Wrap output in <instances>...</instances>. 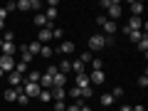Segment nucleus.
<instances>
[{"mask_svg":"<svg viewBox=\"0 0 148 111\" xmlns=\"http://www.w3.org/2000/svg\"><path fill=\"white\" fill-rule=\"evenodd\" d=\"M101 8H106V12H109V20L116 22L119 17H121V3H116V0H101Z\"/></svg>","mask_w":148,"mask_h":111,"instance_id":"1","label":"nucleus"},{"mask_svg":"<svg viewBox=\"0 0 148 111\" xmlns=\"http://www.w3.org/2000/svg\"><path fill=\"white\" fill-rule=\"evenodd\" d=\"M40 91H42L40 84H35V82H22V94H25L27 99H37Z\"/></svg>","mask_w":148,"mask_h":111,"instance_id":"2","label":"nucleus"},{"mask_svg":"<svg viewBox=\"0 0 148 111\" xmlns=\"http://www.w3.org/2000/svg\"><path fill=\"white\" fill-rule=\"evenodd\" d=\"M96 22H99V25L104 27L106 37H111V35H114V32L119 30V25H116V22H114V20H109V17H106V15H99V17H96Z\"/></svg>","mask_w":148,"mask_h":111,"instance_id":"3","label":"nucleus"},{"mask_svg":"<svg viewBox=\"0 0 148 111\" xmlns=\"http://www.w3.org/2000/svg\"><path fill=\"white\" fill-rule=\"evenodd\" d=\"M106 47V35H91L89 37V49L91 52H99Z\"/></svg>","mask_w":148,"mask_h":111,"instance_id":"4","label":"nucleus"},{"mask_svg":"<svg viewBox=\"0 0 148 111\" xmlns=\"http://www.w3.org/2000/svg\"><path fill=\"white\" fill-rule=\"evenodd\" d=\"M143 30V20L141 17H128V25L123 27V32H138Z\"/></svg>","mask_w":148,"mask_h":111,"instance_id":"5","label":"nucleus"},{"mask_svg":"<svg viewBox=\"0 0 148 111\" xmlns=\"http://www.w3.org/2000/svg\"><path fill=\"white\" fill-rule=\"evenodd\" d=\"M0 69H3L5 74L15 72V59H12V57H5V54H3V57H0Z\"/></svg>","mask_w":148,"mask_h":111,"instance_id":"6","label":"nucleus"},{"mask_svg":"<svg viewBox=\"0 0 148 111\" xmlns=\"http://www.w3.org/2000/svg\"><path fill=\"white\" fill-rule=\"evenodd\" d=\"M22 82H25V77H22V74H17V72H10V74H8V84H10L12 89H20Z\"/></svg>","mask_w":148,"mask_h":111,"instance_id":"7","label":"nucleus"},{"mask_svg":"<svg viewBox=\"0 0 148 111\" xmlns=\"http://www.w3.org/2000/svg\"><path fill=\"white\" fill-rule=\"evenodd\" d=\"M52 27H54V25L42 27V30H40V35H37V42H40V45H47L49 40H52Z\"/></svg>","mask_w":148,"mask_h":111,"instance_id":"8","label":"nucleus"},{"mask_svg":"<svg viewBox=\"0 0 148 111\" xmlns=\"http://www.w3.org/2000/svg\"><path fill=\"white\" fill-rule=\"evenodd\" d=\"M74 49H77V47H74V42H69V40H64V42H62V45L57 47V52H59V54L64 57V54H72Z\"/></svg>","mask_w":148,"mask_h":111,"instance_id":"9","label":"nucleus"},{"mask_svg":"<svg viewBox=\"0 0 148 111\" xmlns=\"http://www.w3.org/2000/svg\"><path fill=\"white\" fill-rule=\"evenodd\" d=\"M64 84H67V74H54V77H52V89H54V86H59V89H64Z\"/></svg>","mask_w":148,"mask_h":111,"instance_id":"10","label":"nucleus"},{"mask_svg":"<svg viewBox=\"0 0 148 111\" xmlns=\"http://www.w3.org/2000/svg\"><path fill=\"white\" fill-rule=\"evenodd\" d=\"M0 52L5 54V57H12V54L17 52V47H15V42H3V49Z\"/></svg>","mask_w":148,"mask_h":111,"instance_id":"11","label":"nucleus"},{"mask_svg":"<svg viewBox=\"0 0 148 111\" xmlns=\"http://www.w3.org/2000/svg\"><path fill=\"white\" fill-rule=\"evenodd\" d=\"M89 84H104V69H101V72H91V74H89Z\"/></svg>","mask_w":148,"mask_h":111,"instance_id":"12","label":"nucleus"},{"mask_svg":"<svg viewBox=\"0 0 148 111\" xmlns=\"http://www.w3.org/2000/svg\"><path fill=\"white\" fill-rule=\"evenodd\" d=\"M20 91H22V86H20V89H12V86H10V89H5L3 96H5V101H17V94H20Z\"/></svg>","mask_w":148,"mask_h":111,"instance_id":"13","label":"nucleus"},{"mask_svg":"<svg viewBox=\"0 0 148 111\" xmlns=\"http://www.w3.org/2000/svg\"><path fill=\"white\" fill-rule=\"evenodd\" d=\"M131 17H141L143 15V3H131Z\"/></svg>","mask_w":148,"mask_h":111,"instance_id":"14","label":"nucleus"},{"mask_svg":"<svg viewBox=\"0 0 148 111\" xmlns=\"http://www.w3.org/2000/svg\"><path fill=\"white\" fill-rule=\"evenodd\" d=\"M77 86H79V89L91 86V84H89V74H77Z\"/></svg>","mask_w":148,"mask_h":111,"instance_id":"15","label":"nucleus"},{"mask_svg":"<svg viewBox=\"0 0 148 111\" xmlns=\"http://www.w3.org/2000/svg\"><path fill=\"white\" fill-rule=\"evenodd\" d=\"M45 17H47L49 25H54V20H57V8H47L45 10Z\"/></svg>","mask_w":148,"mask_h":111,"instance_id":"16","label":"nucleus"},{"mask_svg":"<svg viewBox=\"0 0 148 111\" xmlns=\"http://www.w3.org/2000/svg\"><path fill=\"white\" fill-rule=\"evenodd\" d=\"M35 25H37V27H49V22H47V17H45V12H37V15H35Z\"/></svg>","mask_w":148,"mask_h":111,"instance_id":"17","label":"nucleus"},{"mask_svg":"<svg viewBox=\"0 0 148 111\" xmlns=\"http://www.w3.org/2000/svg\"><path fill=\"white\" fill-rule=\"evenodd\" d=\"M27 52H30L32 54V57H35V54H40V49H42V45H40V42H37V40H35V42H30V45H27Z\"/></svg>","mask_w":148,"mask_h":111,"instance_id":"18","label":"nucleus"},{"mask_svg":"<svg viewBox=\"0 0 148 111\" xmlns=\"http://www.w3.org/2000/svg\"><path fill=\"white\" fill-rule=\"evenodd\" d=\"M57 69H59V74H67V72H72V62H69V59H62V62L57 64Z\"/></svg>","mask_w":148,"mask_h":111,"instance_id":"19","label":"nucleus"},{"mask_svg":"<svg viewBox=\"0 0 148 111\" xmlns=\"http://www.w3.org/2000/svg\"><path fill=\"white\" fill-rule=\"evenodd\" d=\"M143 32H146V30H143ZM136 47H138V49H141V52H143V54H146V52H148V35H143V37H141V40H138V42H136Z\"/></svg>","mask_w":148,"mask_h":111,"instance_id":"20","label":"nucleus"},{"mask_svg":"<svg viewBox=\"0 0 148 111\" xmlns=\"http://www.w3.org/2000/svg\"><path fill=\"white\" fill-rule=\"evenodd\" d=\"M32 59H35V57H32V54L27 52L25 47H22V49H20V62H22V64H27V67H30V62H32Z\"/></svg>","mask_w":148,"mask_h":111,"instance_id":"21","label":"nucleus"},{"mask_svg":"<svg viewBox=\"0 0 148 111\" xmlns=\"http://www.w3.org/2000/svg\"><path fill=\"white\" fill-rule=\"evenodd\" d=\"M40 86H45V89H52V77H49L47 72L40 77Z\"/></svg>","mask_w":148,"mask_h":111,"instance_id":"22","label":"nucleus"},{"mask_svg":"<svg viewBox=\"0 0 148 111\" xmlns=\"http://www.w3.org/2000/svg\"><path fill=\"white\" fill-rule=\"evenodd\" d=\"M49 91H52V101H64V89L54 86V89H49Z\"/></svg>","mask_w":148,"mask_h":111,"instance_id":"23","label":"nucleus"},{"mask_svg":"<svg viewBox=\"0 0 148 111\" xmlns=\"http://www.w3.org/2000/svg\"><path fill=\"white\" fill-rule=\"evenodd\" d=\"M84 67H86V64L79 62V59H74V62H72V72L74 74H84Z\"/></svg>","mask_w":148,"mask_h":111,"instance_id":"24","label":"nucleus"},{"mask_svg":"<svg viewBox=\"0 0 148 111\" xmlns=\"http://www.w3.org/2000/svg\"><path fill=\"white\" fill-rule=\"evenodd\" d=\"M89 64H91V72H101V69H104V62H101L99 57H94Z\"/></svg>","mask_w":148,"mask_h":111,"instance_id":"25","label":"nucleus"},{"mask_svg":"<svg viewBox=\"0 0 148 111\" xmlns=\"http://www.w3.org/2000/svg\"><path fill=\"white\" fill-rule=\"evenodd\" d=\"M143 35H146V32H143V30H138V32H126V37H128V40H131V42H138V40H141Z\"/></svg>","mask_w":148,"mask_h":111,"instance_id":"26","label":"nucleus"},{"mask_svg":"<svg viewBox=\"0 0 148 111\" xmlns=\"http://www.w3.org/2000/svg\"><path fill=\"white\" fill-rule=\"evenodd\" d=\"M37 99H40V101H45V104H47V101H52V91H49V89H42V91H40V96H37Z\"/></svg>","mask_w":148,"mask_h":111,"instance_id":"27","label":"nucleus"},{"mask_svg":"<svg viewBox=\"0 0 148 111\" xmlns=\"http://www.w3.org/2000/svg\"><path fill=\"white\" fill-rule=\"evenodd\" d=\"M52 52H54L52 47H47V45H42V49H40V57H42V59H49V57H52Z\"/></svg>","mask_w":148,"mask_h":111,"instance_id":"28","label":"nucleus"},{"mask_svg":"<svg viewBox=\"0 0 148 111\" xmlns=\"http://www.w3.org/2000/svg\"><path fill=\"white\" fill-rule=\"evenodd\" d=\"M40 77H42L40 72H30V74H27V79H25V82H35V84H40Z\"/></svg>","mask_w":148,"mask_h":111,"instance_id":"29","label":"nucleus"},{"mask_svg":"<svg viewBox=\"0 0 148 111\" xmlns=\"http://www.w3.org/2000/svg\"><path fill=\"white\" fill-rule=\"evenodd\" d=\"M114 104V96L111 94H101V106H111Z\"/></svg>","mask_w":148,"mask_h":111,"instance_id":"30","label":"nucleus"},{"mask_svg":"<svg viewBox=\"0 0 148 111\" xmlns=\"http://www.w3.org/2000/svg\"><path fill=\"white\" fill-rule=\"evenodd\" d=\"M91 59H94V54H91V52H82L79 54V62H84V64H89Z\"/></svg>","mask_w":148,"mask_h":111,"instance_id":"31","label":"nucleus"},{"mask_svg":"<svg viewBox=\"0 0 148 111\" xmlns=\"http://www.w3.org/2000/svg\"><path fill=\"white\" fill-rule=\"evenodd\" d=\"M15 72L25 77V72H27V64H22V62H15Z\"/></svg>","mask_w":148,"mask_h":111,"instance_id":"32","label":"nucleus"},{"mask_svg":"<svg viewBox=\"0 0 148 111\" xmlns=\"http://www.w3.org/2000/svg\"><path fill=\"white\" fill-rule=\"evenodd\" d=\"M17 10H30V0H17Z\"/></svg>","mask_w":148,"mask_h":111,"instance_id":"33","label":"nucleus"},{"mask_svg":"<svg viewBox=\"0 0 148 111\" xmlns=\"http://www.w3.org/2000/svg\"><path fill=\"white\" fill-rule=\"evenodd\" d=\"M111 96H114V101H116V99H121V96H123V89H121V86H114Z\"/></svg>","mask_w":148,"mask_h":111,"instance_id":"34","label":"nucleus"},{"mask_svg":"<svg viewBox=\"0 0 148 111\" xmlns=\"http://www.w3.org/2000/svg\"><path fill=\"white\" fill-rule=\"evenodd\" d=\"M138 86H141V89L148 86V74H141V77H138Z\"/></svg>","mask_w":148,"mask_h":111,"instance_id":"35","label":"nucleus"},{"mask_svg":"<svg viewBox=\"0 0 148 111\" xmlns=\"http://www.w3.org/2000/svg\"><path fill=\"white\" fill-rule=\"evenodd\" d=\"M79 94L84 96V99H89V96L94 94V89H91V86H84V89H79Z\"/></svg>","mask_w":148,"mask_h":111,"instance_id":"36","label":"nucleus"},{"mask_svg":"<svg viewBox=\"0 0 148 111\" xmlns=\"http://www.w3.org/2000/svg\"><path fill=\"white\" fill-rule=\"evenodd\" d=\"M3 42H15V35H12L10 30H5V37H0Z\"/></svg>","mask_w":148,"mask_h":111,"instance_id":"37","label":"nucleus"},{"mask_svg":"<svg viewBox=\"0 0 148 111\" xmlns=\"http://www.w3.org/2000/svg\"><path fill=\"white\" fill-rule=\"evenodd\" d=\"M69 96H74V99L79 101V99H82V94H79V86H72V89H69Z\"/></svg>","mask_w":148,"mask_h":111,"instance_id":"38","label":"nucleus"},{"mask_svg":"<svg viewBox=\"0 0 148 111\" xmlns=\"http://www.w3.org/2000/svg\"><path fill=\"white\" fill-rule=\"evenodd\" d=\"M17 101H20V104H22V106H27V104H30V99H27V96H25V94H22V91H20V94H17Z\"/></svg>","mask_w":148,"mask_h":111,"instance_id":"39","label":"nucleus"},{"mask_svg":"<svg viewBox=\"0 0 148 111\" xmlns=\"http://www.w3.org/2000/svg\"><path fill=\"white\" fill-rule=\"evenodd\" d=\"M40 8H42L40 0H30V10H40Z\"/></svg>","mask_w":148,"mask_h":111,"instance_id":"40","label":"nucleus"},{"mask_svg":"<svg viewBox=\"0 0 148 111\" xmlns=\"http://www.w3.org/2000/svg\"><path fill=\"white\" fill-rule=\"evenodd\" d=\"M67 106H64V101H54V111H64Z\"/></svg>","mask_w":148,"mask_h":111,"instance_id":"41","label":"nucleus"},{"mask_svg":"<svg viewBox=\"0 0 148 111\" xmlns=\"http://www.w3.org/2000/svg\"><path fill=\"white\" fill-rule=\"evenodd\" d=\"M12 10H17V3H8L5 5V12H12Z\"/></svg>","mask_w":148,"mask_h":111,"instance_id":"42","label":"nucleus"},{"mask_svg":"<svg viewBox=\"0 0 148 111\" xmlns=\"http://www.w3.org/2000/svg\"><path fill=\"white\" fill-rule=\"evenodd\" d=\"M5 17H8V12H5V8H0V22H5Z\"/></svg>","mask_w":148,"mask_h":111,"instance_id":"43","label":"nucleus"},{"mask_svg":"<svg viewBox=\"0 0 148 111\" xmlns=\"http://www.w3.org/2000/svg\"><path fill=\"white\" fill-rule=\"evenodd\" d=\"M64 111H79V104H72V106H67Z\"/></svg>","mask_w":148,"mask_h":111,"instance_id":"44","label":"nucleus"},{"mask_svg":"<svg viewBox=\"0 0 148 111\" xmlns=\"http://www.w3.org/2000/svg\"><path fill=\"white\" fill-rule=\"evenodd\" d=\"M119 111H131V106H121V109H119Z\"/></svg>","mask_w":148,"mask_h":111,"instance_id":"45","label":"nucleus"},{"mask_svg":"<svg viewBox=\"0 0 148 111\" xmlns=\"http://www.w3.org/2000/svg\"><path fill=\"white\" fill-rule=\"evenodd\" d=\"M0 30H5V22H0Z\"/></svg>","mask_w":148,"mask_h":111,"instance_id":"46","label":"nucleus"},{"mask_svg":"<svg viewBox=\"0 0 148 111\" xmlns=\"http://www.w3.org/2000/svg\"><path fill=\"white\" fill-rule=\"evenodd\" d=\"M3 74H5V72H3V69H0V79H3Z\"/></svg>","mask_w":148,"mask_h":111,"instance_id":"47","label":"nucleus"},{"mask_svg":"<svg viewBox=\"0 0 148 111\" xmlns=\"http://www.w3.org/2000/svg\"><path fill=\"white\" fill-rule=\"evenodd\" d=\"M0 49H3V40H0Z\"/></svg>","mask_w":148,"mask_h":111,"instance_id":"48","label":"nucleus"}]
</instances>
